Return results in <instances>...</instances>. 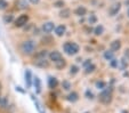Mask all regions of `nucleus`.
<instances>
[{
  "label": "nucleus",
  "mask_w": 129,
  "mask_h": 113,
  "mask_svg": "<svg viewBox=\"0 0 129 113\" xmlns=\"http://www.w3.org/2000/svg\"><path fill=\"white\" fill-rule=\"evenodd\" d=\"M64 50L69 55H74L79 52V46L74 42H66L64 45Z\"/></svg>",
  "instance_id": "f257e3e1"
},
{
  "label": "nucleus",
  "mask_w": 129,
  "mask_h": 113,
  "mask_svg": "<svg viewBox=\"0 0 129 113\" xmlns=\"http://www.w3.org/2000/svg\"><path fill=\"white\" fill-rule=\"evenodd\" d=\"M111 97H112V88H107L103 90L100 95V101L104 104H107L111 102Z\"/></svg>",
  "instance_id": "f03ea898"
},
{
  "label": "nucleus",
  "mask_w": 129,
  "mask_h": 113,
  "mask_svg": "<svg viewBox=\"0 0 129 113\" xmlns=\"http://www.w3.org/2000/svg\"><path fill=\"white\" fill-rule=\"evenodd\" d=\"M34 48H36V46H34V42L31 41V40H27V41H24L22 44V52L24 53V54L26 55H30L33 53Z\"/></svg>",
  "instance_id": "7ed1b4c3"
},
{
  "label": "nucleus",
  "mask_w": 129,
  "mask_h": 113,
  "mask_svg": "<svg viewBox=\"0 0 129 113\" xmlns=\"http://www.w3.org/2000/svg\"><path fill=\"white\" fill-rule=\"evenodd\" d=\"M27 20H29L27 15H21L20 17H17V20L15 21V25H16L17 27H21V26H23L24 24H26Z\"/></svg>",
  "instance_id": "20e7f679"
},
{
  "label": "nucleus",
  "mask_w": 129,
  "mask_h": 113,
  "mask_svg": "<svg viewBox=\"0 0 129 113\" xmlns=\"http://www.w3.org/2000/svg\"><path fill=\"white\" fill-rule=\"evenodd\" d=\"M24 78H25V84H26V88H30L32 85V74L30 70H26L24 74Z\"/></svg>",
  "instance_id": "39448f33"
},
{
  "label": "nucleus",
  "mask_w": 129,
  "mask_h": 113,
  "mask_svg": "<svg viewBox=\"0 0 129 113\" xmlns=\"http://www.w3.org/2000/svg\"><path fill=\"white\" fill-rule=\"evenodd\" d=\"M49 57H50V61H53L54 63H56L57 61H59V59L62 58V55L59 52L55 50V52H51L50 54H49Z\"/></svg>",
  "instance_id": "423d86ee"
},
{
  "label": "nucleus",
  "mask_w": 129,
  "mask_h": 113,
  "mask_svg": "<svg viewBox=\"0 0 129 113\" xmlns=\"http://www.w3.org/2000/svg\"><path fill=\"white\" fill-rule=\"evenodd\" d=\"M120 8H121V5H120L119 3L118 4H114V5H112L111 7H110V10H109V13H110V15H115V14H118V12L120 10Z\"/></svg>",
  "instance_id": "0eeeda50"
},
{
  "label": "nucleus",
  "mask_w": 129,
  "mask_h": 113,
  "mask_svg": "<svg viewBox=\"0 0 129 113\" xmlns=\"http://www.w3.org/2000/svg\"><path fill=\"white\" fill-rule=\"evenodd\" d=\"M31 98H32V101H33V103H34V105H36V107H37V110H38V112L39 113H45V110L42 108V106H41V104L39 103V101L34 97V95H31Z\"/></svg>",
  "instance_id": "6e6552de"
},
{
  "label": "nucleus",
  "mask_w": 129,
  "mask_h": 113,
  "mask_svg": "<svg viewBox=\"0 0 129 113\" xmlns=\"http://www.w3.org/2000/svg\"><path fill=\"white\" fill-rule=\"evenodd\" d=\"M57 85H58V81H57L56 78H54V77H50V78L48 79V86L50 89H54L56 88Z\"/></svg>",
  "instance_id": "1a4fd4ad"
},
{
  "label": "nucleus",
  "mask_w": 129,
  "mask_h": 113,
  "mask_svg": "<svg viewBox=\"0 0 129 113\" xmlns=\"http://www.w3.org/2000/svg\"><path fill=\"white\" fill-rule=\"evenodd\" d=\"M42 30H44L46 33H49V32H51L54 30V23H51V22L45 23L44 26H42Z\"/></svg>",
  "instance_id": "9d476101"
},
{
  "label": "nucleus",
  "mask_w": 129,
  "mask_h": 113,
  "mask_svg": "<svg viewBox=\"0 0 129 113\" xmlns=\"http://www.w3.org/2000/svg\"><path fill=\"white\" fill-rule=\"evenodd\" d=\"M34 64L38 65V66H41V67L48 66V62L46 61V58H37V61L34 62Z\"/></svg>",
  "instance_id": "9b49d317"
},
{
  "label": "nucleus",
  "mask_w": 129,
  "mask_h": 113,
  "mask_svg": "<svg viewBox=\"0 0 129 113\" xmlns=\"http://www.w3.org/2000/svg\"><path fill=\"white\" fill-rule=\"evenodd\" d=\"M33 84H34V87H36V89H37V93L39 94L40 91H41V81H40V79L38 78V77L34 78Z\"/></svg>",
  "instance_id": "f8f14e48"
},
{
  "label": "nucleus",
  "mask_w": 129,
  "mask_h": 113,
  "mask_svg": "<svg viewBox=\"0 0 129 113\" xmlns=\"http://www.w3.org/2000/svg\"><path fill=\"white\" fill-rule=\"evenodd\" d=\"M121 47V42L119 40H114L113 42H111V49L112 50H119Z\"/></svg>",
  "instance_id": "ddd939ff"
},
{
  "label": "nucleus",
  "mask_w": 129,
  "mask_h": 113,
  "mask_svg": "<svg viewBox=\"0 0 129 113\" xmlns=\"http://www.w3.org/2000/svg\"><path fill=\"white\" fill-rule=\"evenodd\" d=\"M55 32H56V34L58 35V37H61V35H63L64 33H65V26H64V25H59V26H57L56 29H55Z\"/></svg>",
  "instance_id": "4468645a"
},
{
  "label": "nucleus",
  "mask_w": 129,
  "mask_h": 113,
  "mask_svg": "<svg viewBox=\"0 0 129 113\" xmlns=\"http://www.w3.org/2000/svg\"><path fill=\"white\" fill-rule=\"evenodd\" d=\"M68 99L70 102H72V103H73V102H77V101H78V94H77V93H71L70 95L68 96Z\"/></svg>",
  "instance_id": "2eb2a0df"
},
{
  "label": "nucleus",
  "mask_w": 129,
  "mask_h": 113,
  "mask_svg": "<svg viewBox=\"0 0 129 113\" xmlns=\"http://www.w3.org/2000/svg\"><path fill=\"white\" fill-rule=\"evenodd\" d=\"M76 14L79 15V16H83L86 14V8L85 7H79L78 9L76 10Z\"/></svg>",
  "instance_id": "dca6fc26"
},
{
  "label": "nucleus",
  "mask_w": 129,
  "mask_h": 113,
  "mask_svg": "<svg viewBox=\"0 0 129 113\" xmlns=\"http://www.w3.org/2000/svg\"><path fill=\"white\" fill-rule=\"evenodd\" d=\"M56 66H57V69H63L64 66H65V61H64V59H59V61H57L56 63Z\"/></svg>",
  "instance_id": "f3484780"
},
{
  "label": "nucleus",
  "mask_w": 129,
  "mask_h": 113,
  "mask_svg": "<svg viewBox=\"0 0 129 113\" xmlns=\"http://www.w3.org/2000/svg\"><path fill=\"white\" fill-rule=\"evenodd\" d=\"M104 57L106 59H109V61H111V59L113 58V52H111V50H107V52L104 53Z\"/></svg>",
  "instance_id": "a211bd4d"
},
{
  "label": "nucleus",
  "mask_w": 129,
  "mask_h": 113,
  "mask_svg": "<svg viewBox=\"0 0 129 113\" xmlns=\"http://www.w3.org/2000/svg\"><path fill=\"white\" fill-rule=\"evenodd\" d=\"M103 31H104V27H103L102 25H98V26L95 29V34L96 35H101L103 33Z\"/></svg>",
  "instance_id": "6ab92c4d"
},
{
  "label": "nucleus",
  "mask_w": 129,
  "mask_h": 113,
  "mask_svg": "<svg viewBox=\"0 0 129 113\" xmlns=\"http://www.w3.org/2000/svg\"><path fill=\"white\" fill-rule=\"evenodd\" d=\"M94 70H95V65L90 63L88 66H86V73H90V72H93Z\"/></svg>",
  "instance_id": "aec40b11"
},
{
  "label": "nucleus",
  "mask_w": 129,
  "mask_h": 113,
  "mask_svg": "<svg viewBox=\"0 0 129 113\" xmlns=\"http://www.w3.org/2000/svg\"><path fill=\"white\" fill-rule=\"evenodd\" d=\"M62 86H63V88L65 89V90H69V89L71 88V85H70V82H69V81H63Z\"/></svg>",
  "instance_id": "412c9836"
},
{
  "label": "nucleus",
  "mask_w": 129,
  "mask_h": 113,
  "mask_svg": "<svg viewBox=\"0 0 129 113\" xmlns=\"http://www.w3.org/2000/svg\"><path fill=\"white\" fill-rule=\"evenodd\" d=\"M69 15H70V10L69 9H65L61 13V16L62 17H69Z\"/></svg>",
  "instance_id": "4be33fe9"
},
{
  "label": "nucleus",
  "mask_w": 129,
  "mask_h": 113,
  "mask_svg": "<svg viewBox=\"0 0 129 113\" xmlns=\"http://www.w3.org/2000/svg\"><path fill=\"white\" fill-rule=\"evenodd\" d=\"M96 87H97L98 89H104L105 88V82H103V81L97 82V84H96Z\"/></svg>",
  "instance_id": "5701e85b"
},
{
  "label": "nucleus",
  "mask_w": 129,
  "mask_h": 113,
  "mask_svg": "<svg viewBox=\"0 0 129 113\" xmlns=\"http://www.w3.org/2000/svg\"><path fill=\"white\" fill-rule=\"evenodd\" d=\"M118 65H119V62H118L117 59H114V58H112V59H111V66H113V67H117Z\"/></svg>",
  "instance_id": "b1692460"
},
{
  "label": "nucleus",
  "mask_w": 129,
  "mask_h": 113,
  "mask_svg": "<svg viewBox=\"0 0 129 113\" xmlns=\"http://www.w3.org/2000/svg\"><path fill=\"white\" fill-rule=\"evenodd\" d=\"M6 6H7L6 0H0V9H5Z\"/></svg>",
  "instance_id": "393cba45"
},
{
  "label": "nucleus",
  "mask_w": 129,
  "mask_h": 113,
  "mask_svg": "<svg viewBox=\"0 0 129 113\" xmlns=\"http://www.w3.org/2000/svg\"><path fill=\"white\" fill-rule=\"evenodd\" d=\"M78 71H79V69L77 66H71V71H70V73L71 74H76V73H78Z\"/></svg>",
  "instance_id": "a878e982"
},
{
  "label": "nucleus",
  "mask_w": 129,
  "mask_h": 113,
  "mask_svg": "<svg viewBox=\"0 0 129 113\" xmlns=\"http://www.w3.org/2000/svg\"><path fill=\"white\" fill-rule=\"evenodd\" d=\"M95 22H96L95 15H90V17H89V23H90V24H94Z\"/></svg>",
  "instance_id": "bb28decb"
},
{
  "label": "nucleus",
  "mask_w": 129,
  "mask_h": 113,
  "mask_svg": "<svg viewBox=\"0 0 129 113\" xmlns=\"http://www.w3.org/2000/svg\"><path fill=\"white\" fill-rule=\"evenodd\" d=\"M12 20H13V16H12V15H9V16H6V17H5V22H10Z\"/></svg>",
  "instance_id": "cd10ccee"
},
{
  "label": "nucleus",
  "mask_w": 129,
  "mask_h": 113,
  "mask_svg": "<svg viewBox=\"0 0 129 113\" xmlns=\"http://www.w3.org/2000/svg\"><path fill=\"white\" fill-rule=\"evenodd\" d=\"M64 5V3L63 1H57L56 4H55V6H56V7H62V6Z\"/></svg>",
  "instance_id": "c85d7f7f"
},
{
  "label": "nucleus",
  "mask_w": 129,
  "mask_h": 113,
  "mask_svg": "<svg viewBox=\"0 0 129 113\" xmlns=\"http://www.w3.org/2000/svg\"><path fill=\"white\" fill-rule=\"evenodd\" d=\"M124 57H126L127 59H129V49H126V52H124Z\"/></svg>",
  "instance_id": "c756f323"
},
{
  "label": "nucleus",
  "mask_w": 129,
  "mask_h": 113,
  "mask_svg": "<svg viewBox=\"0 0 129 113\" xmlns=\"http://www.w3.org/2000/svg\"><path fill=\"white\" fill-rule=\"evenodd\" d=\"M86 95L88 96V98H93V94L90 93V91H87V93H86Z\"/></svg>",
  "instance_id": "7c9ffc66"
},
{
  "label": "nucleus",
  "mask_w": 129,
  "mask_h": 113,
  "mask_svg": "<svg viewBox=\"0 0 129 113\" xmlns=\"http://www.w3.org/2000/svg\"><path fill=\"white\" fill-rule=\"evenodd\" d=\"M89 64H90V61H89V59H88L87 62H85V63H83V65H85V66H88Z\"/></svg>",
  "instance_id": "2f4dec72"
},
{
  "label": "nucleus",
  "mask_w": 129,
  "mask_h": 113,
  "mask_svg": "<svg viewBox=\"0 0 129 113\" xmlns=\"http://www.w3.org/2000/svg\"><path fill=\"white\" fill-rule=\"evenodd\" d=\"M30 3H32V4H38V3H39V0H30Z\"/></svg>",
  "instance_id": "473e14b6"
},
{
  "label": "nucleus",
  "mask_w": 129,
  "mask_h": 113,
  "mask_svg": "<svg viewBox=\"0 0 129 113\" xmlns=\"http://www.w3.org/2000/svg\"><path fill=\"white\" fill-rule=\"evenodd\" d=\"M122 113H128V112H126V111H123V112H122Z\"/></svg>",
  "instance_id": "72a5a7b5"
},
{
  "label": "nucleus",
  "mask_w": 129,
  "mask_h": 113,
  "mask_svg": "<svg viewBox=\"0 0 129 113\" xmlns=\"http://www.w3.org/2000/svg\"><path fill=\"white\" fill-rule=\"evenodd\" d=\"M128 16H129V9H128Z\"/></svg>",
  "instance_id": "f704fd0d"
},
{
  "label": "nucleus",
  "mask_w": 129,
  "mask_h": 113,
  "mask_svg": "<svg viewBox=\"0 0 129 113\" xmlns=\"http://www.w3.org/2000/svg\"><path fill=\"white\" fill-rule=\"evenodd\" d=\"M86 113H88V112H86Z\"/></svg>",
  "instance_id": "c9c22d12"
}]
</instances>
